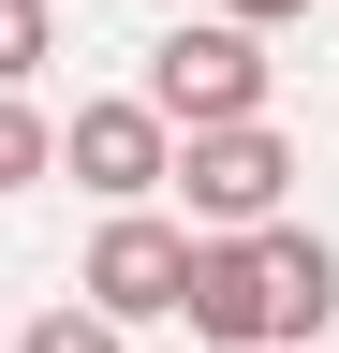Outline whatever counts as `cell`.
I'll list each match as a JSON object with an SVG mask.
<instances>
[{
  "mask_svg": "<svg viewBox=\"0 0 339 353\" xmlns=\"http://www.w3.org/2000/svg\"><path fill=\"white\" fill-rule=\"evenodd\" d=\"M133 103H148L162 132H222V118H266V30H236V15H206V30H162Z\"/></svg>",
  "mask_w": 339,
  "mask_h": 353,
  "instance_id": "obj_1",
  "label": "cell"
},
{
  "mask_svg": "<svg viewBox=\"0 0 339 353\" xmlns=\"http://www.w3.org/2000/svg\"><path fill=\"white\" fill-rule=\"evenodd\" d=\"M162 192H192V236H251V221H280V192H295V148L266 118H222V132H192L177 148V176Z\"/></svg>",
  "mask_w": 339,
  "mask_h": 353,
  "instance_id": "obj_2",
  "label": "cell"
},
{
  "mask_svg": "<svg viewBox=\"0 0 339 353\" xmlns=\"http://www.w3.org/2000/svg\"><path fill=\"white\" fill-rule=\"evenodd\" d=\"M177 280H192V221H148V206H104V236H89V294L104 324H177Z\"/></svg>",
  "mask_w": 339,
  "mask_h": 353,
  "instance_id": "obj_3",
  "label": "cell"
},
{
  "mask_svg": "<svg viewBox=\"0 0 339 353\" xmlns=\"http://www.w3.org/2000/svg\"><path fill=\"white\" fill-rule=\"evenodd\" d=\"M59 162H74V192H104V206H148L162 176H177V132H162V118L133 103V88H118V103H74Z\"/></svg>",
  "mask_w": 339,
  "mask_h": 353,
  "instance_id": "obj_4",
  "label": "cell"
},
{
  "mask_svg": "<svg viewBox=\"0 0 339 353\" xmlns=\"http://www.w3.org/2000/svg\"><path fill=\"white\" fill-rule=\"evenodd\" d=\"M251 265H266V353H310V339L339 324V236L251 221Z\"/></svg>",
  "mask_w": 339,
  "mask_h": 353,
  "instance_id": "obj_5",
  "label": "cell"
},
{
  "mask_svg": "<svg viewBox=\"0 0 339 353\" xmlns=\"http://www.w3.org/2000/svg\"><path fill=\"white\" fill-rule=\"evenodd\" d=\"M177 324H192V339H222V353H266V265H251V236H192Z\"/></svg>",
  "mask_w": 339,
  "mask_h": 353,
  "instance_id": "obj_6",
  "label": "cell"
},
{
  "mask_svg": "<svg viewBox=\"0 0 339 353\" xmlns=\"http://www.w3.org/2000/svg\"><path fill=\"white\" fill-rule=\"evenodd\" d=\"M45 176H59V118L30 88H0V192H45Z\"/></svg>",
  "mask_w": 339,
  "mask_h": 353,
  "instance_id": "obj_7",
  "label": "cell"
},
{
  "mask_svg": "<svg viewBox=\"0 0 339 353\" xmlns=\"http://www.w3.org/2000/svg\"><path fill=\"white\" fill-rule=\"evenodd\" d=\"M59 59V0H0V88H30Z\"/></svg>",
  "mask_w": 339,
  "mask_h": 353,
  "instance_id": "obj_8",
  "label": "cell"
},
{
  "mask_svg": "<svg viewBox=\"0 0 339 353\" xmlns=\"http://www.w3.org/2000/svg\"><path fill=\"white\" fill-rule=\"evenodd\" d=\"M15 353H118V324H104V309H89V294H74V309H45V324H30Z\"/></svg>",
  "mask_w": 339,
  "mask_h": 353,
  "instance_id": "obj_9",
  "label": "cell"
},
{
  "mask_svg": "<svg viewBox=\"0 0 339 353\" xmlns=\"http://www.w3.org/2000/svg\"><path fill=\"white\" fill-rule=\"evenodd\" d=\"M222 15H236V30H280V15H310V0H222Z\"/></svg>",
  "mask_w": 339,
  "mask_h": 353,
  "instance_id": "obj_10",
  "label": "cell"
}]
</instances>
